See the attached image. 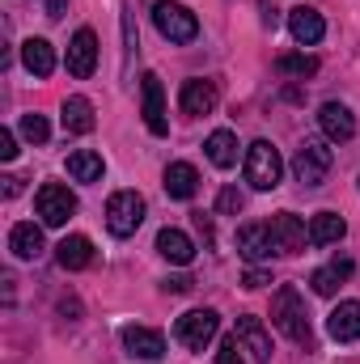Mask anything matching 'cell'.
<instances>
[{
	"mask_svg": "<svg viewBox=\"0 0 360 364\" xmlns=\"http://www.w3.org/2000/svg\"><path fill=\"white\" fill-rule=\"evenodd\" d=\"M271 322H275L292 343H301V348H309V343H314L305 301H301V292H297L292 284H280V288H275V296H271Z\"/></svg>",
	"mask_w": 360,
	"mask_h": 364,
	"instance_id": "1",
	"label": "cell"
},
{
	"mask_svg": "<svg viewBox=\"0 0 360 364\" xmlns=\"http://www.w3.org/2000/svg\"><path fill=\"white\" fill-rule=\"evenodd\" d=\"M153 26L170 43H195L199 38V17L186 4H179V0H157L153 4Z\"/></svg>",
	"mask_w": 360,
	"mask_h": 364,
	"instance_id": "2",
	"label": "cell"
},
{
	"mask_svg": "<svg viewBox=\"0 0 360 364\" xmlns=\"http://www.w3.org/2000/svg\"><path fill=\"white\" fill-rule=\"evenodd\" d=\"M280 178H284V161H280L275 144H271V140H255V144L246 149V182H250L255 191H275Z\"/></svg>",
	"mask_w": 360,
	"mask_h": 364,
	"instance_id": "3",
	"label": "cell"
},
{
	"mask_svg": "<svg viewBox=\"0 0 360 364\" xmlns=\"http://www.w3.org/2000/svg\"><path fill=\"white\" fill-rule=\"evenodd\" d=\"M34 208H38V220L47 229H60L77 216V195L64 186V182H43L38 195H34Z\"/></svg>",
	"mask_w": 360,
	"mask_h": 364,
	"instance_id": "4",
	"label": "cell"
},
{
	"mask_svg": "<svg viewBox=\"0 0 360 364\" xmlns=\"http://www.w3.org/2000/svg\"><path fill=\"white\" fill-rule=\"evenodd\" d=\"M144 225V199L136 191H115L106 199V229L115 237H132Z\"/></svg>",
	"mask_w": 360,
	"mask_h": 364,
	"instance_id": "5",
	"label": "cell"
},
{
	"mask_svg": "<svg viewBox=\"0 0 360 364\" xmlns=\"http://www.w3.org/2000/svg\"><path fill=\"white\" fill-rule=\"evenodd\" d=\"M221 331V314L216 309H191L174 322V339H179L186 352H203Z\"/></svg>",
	"mask_w": 360,
	"mask_h": 364,
	"instance_id": "6",
	"label": "cell"
},
{
	"mask_svg": "<svg viewBox=\"0 0 360 364\" xmlns=\"http://www.w3.org/2000/svg\"><path fill=\"white\" fill-rule=\"evenodd\" d=\"M331 161H335V153L322 144V140H305L297 153H292V174L301 186H322L327 174H331Z\"/></svg>",
	"mask_w": 360,
	"mask_h": 364,
	"instance_id": "7",
	"label": "cell"
},
{
	"mask_svg": "<svg viewBox=\"0 0 360 364\" xmlns=\"http://www.w3.org/2000/svg\"><path fill=\"white\" fill-rule=\"evenodd\" d=\"M268 233H271V250H275V255H297V250L309 242V229H305L301 216H292V212H275L268 220Z\"/></svg>",
	"mask_w": 360,
	"mask_h": 364,
	"instance_id": "8",
	"label": "cell"
},
{
	"mask_svg": "<svg viewBox=\"0 0 360 364\" xmlns=\"http://www.w3.org/2000/svg\"><path fill=\"white\" fill-rule=\"evenodd\" d=\"M140 97H144V127L153 136H166L170 132V119H166V90H162V77L157 73H144L140 77Z\"/></svg>",
	"mask_w": 360,
	"mask_h": 364,
	"instance_id": "9",
	"label": "cell"
},
{
	"mask_svg": "<svg viewBox=\"0 0 360 364\" xmlns=\"http://www.w3.org/2000/svg\"><path fill=\"white\" fill-rule=\"evenodd\" d=\"M216 102H221V85H216V81H208V77L182 81V90H179V110L182 114H212Z\"/></svg>",
	"mask_w": 360,
	"mask_h": 364,
	"instance_id": "10",
	"label": "cell"
},
{
	"mask_svg": "<svg viewBox=\"0 0 360 364\" xmlns=\"http://www.w3.org/2000/svg\"><path fill=\"white\" fill-rule=\"evenodd\" d=\"M318 127H322L327 140L344 144V140L356 136V114H352L344 102H322V106H318Z\"/></svg>",
	"mask_w": 360,
	"mask_h": 364,
	"instance_id": "11",
	"label": "cell"
},
{
	"mask_svg": "<svg viewBox=\"0 0 360 364\" xmlns=\"http://www.w3.org/2000/svg\"><path fill=\"white\" fill-rule=\"evenodd\" d=\"M327 335L335 343H356L360 339V301H339L327 318Z\"/></svg>",
	"mask_w": 360,
	"mask_h": 364,
	"instance_id": "12",
	"label": "cell"
},
{
	"mask_svg": "<svg viewBox=\"0 0 360 364\" xmlns=\"http://www.w3.org/2000/svg\"><path fill=\"white\" fill-rule=\"evenodd\" d=\"M93 68H97V34L93 30H77L73 43H68V73L85 81Z\"/></svg>",
	"mask_w": 360,
	"mask_h": 364,
	"instance_id": "13",
	"label": "cell"
},
{
	"mask_svg": "<svg viewBox=\"0 0 360 364\" xmlns=\"http://www.w3.org/2000/svg\"><path fill=\"white\" fill-rule=\"evenodd\" d=\"M288 30H292V38H297L301 47H314V43H322L327 21H322V13H318V9L297 4V9H288Z\"/></svg>",
	"mask_w": 360,
	"mask_h": 364,
	"instance_id": "14",
	"label": "cell"
},
{
	"mask_svg": "<svg viewBox=\"0 0 360 364\" xmlns=\"http://www.w3.org/2000/svg\"><path fill=\"white\" fill-rule=\"evenodd\" d=\"M123 348L136 360H162L166 356V339L149 326H123Z\"/></svg>",
	"mask_w": 360,
	"mask_h": 364,
	"instance_id": "15",
	"label": "cell"
},
{
	"mask_svg": "<svg viewBox=\"0 0 360 364\" xmlns=\"http://www.w3.org/2000/svg\"><path fill=\"white\" fill-rule=\"evenodd\" d=\"M238 339H242V348H246L259 364L271 360V335L255 314H242V318H238Z\"/></svg>",
	"mask_w": 360,
	"mask_h": 364,
	"instance_id": "16",
	"label": "cell"
},
{
	"mask_svg": "<svg viewBox=\"0 0 360 364\" xmlns=\"http://www.w3.org/2000/svg\"><path fill=\"white\" fill-rule=\"evenodd\" d=\"M21 64H26V73H34L43 81V77L55 73V47L47 38H26L21 43Z\"/></svg>",
	"mask_w": 360,
	"mask_h": 364,
	"instance_id": "17",
	"label": "cell"
},
{
	"mask_svg": "<svg viewBox=\"0 0 360 364\" xmlns=\"http://www.w3.org/2000/svg\"><path fill=\"white\" fill-rule=\"evenodd\" d=\"M238 255H242L246 263H263V259H271L275 250H271L268 225H246V229H238Z\"/></svg>",
	"mask_w": 360,
	"mask_h": 364,
	"instance_id": "18",
	"label": "cell"
},
{
	"mask_svg": "<svg viewBox=\"0 0 360 364\" xmlns=\"http://www.w3.org/2000/svg\"><path fill=\"white\" fill-rule=\"evenodd\" d=\"M157 255H162L166 263H174V267H186V263L195 259V242H191L182 229H162V233H157Z\"/></svg>",
	"mask_w": 360,
	"mask_h": 364,
	"instance_id": "19",
	"label": "cell"
},
{
	"mask_svg": "<svg viewBox=\"0 0 360 364\" xmlns=\"http://www.w3.org/2000/svg\"><path fill=\"white\" fill-rule=\"evenodd\" d=\"M9 250L17 255V259H38L43 255V229L34 225V220H21V225H13L9 229Z\"/></svg>",
	"mask_w": 360,
	"mask_h": 364,
	"instance_id": "20",
	"label": "cell"
},
{
	"mask_svg": "<svg viewBox=\"0 0 360 364\" xmlns=\"http://www.w3.org/2000/svg\"><path fill=\"white\" fill-rule=\"evenodd\" d=\"M199 191V170L191 161H170L166 166V195L170 199H191Z\"/></svg>",
	"mask_w": 360,
	"mask_h": 364,
	"instance_id": "21",
	"label": "cell"
},
{
	"mask_svg": "<svg viewBox=\"0 0 360 364\" xmlns=\"http://www.w3.org/2000/svg\"><path fill=\"white\" fill-rule=\"evenodd\" d=\"M55 259H60L64 272H81V267L93 263V242L81 237V233H73V237H64V242L55 246Z\"/></svg>",
	"mask_w": 360,
	"mask_h": 364,
	"instance_id": "22",
	"label": "cell"
},
{
	"mask_svg": "<svg viewBox=\"0 0 360 364\" xmlns=\"http://www.w3.org/2000/svg\"><path fill=\"white\" fill-rule=\"evenodd\" d=\"M203 149H208V161H212L216 170H233V166H238V136H233L229 127L212 132Z\"/></svg>",
	"mask_w": 360,
	"mask_h": 364,
	"instance_id": "23",
	"label": "cell"
},
{
	"mask_svg": "<svg viewBox=\"0 0 360 364\" xmlns=\"http://www.w3.org/2000/svg\"><path fill=\"white\" fill-rule=\"evenodd\" d=\"M344 233H348V225H344L339 212H314V220H309V246H335Z\"/></svg>",
	"mask_w": 360,
	"mask_h": 364,
	"instance_id": "24",
	"label": "cell"
},
{
	"mask_svg": "<svg viewBox=\"0 0 360 364\" xmlns=\"http://www.w3.org/2000/svg\"><path fill=\"white\" fill-rule=\"evenodd\" d=\"M60 119H64V132H73V136H90L93 127H97L90 97H68L64 110H60Z\"/></svg>",
	"mask_w": 360,
	"mask_h": 364,
	"instance_id": "25",
	"label": "cell"
},
{
	"mask_svg": "<svg viewBox=\"0 0 360 364\" xmlns=\"http://www.w3.org/2000/svg\"><path fill=\"white\" fill-rule=\"evenodd\" d=\"M352 275V259H331L327 267H318V272L309 275V284H314V292L318 296H335L339 292V284Z\"/></svg>",
	"mask_w": 360,
	"mask_h": 364,
	"instance_id": "26",
	"label": "cell"
},
{
	"mask_svg": "<svg viewBox=\"0 0 360 364\" xmlns=\"http://www.w3.org/2000/svg\"><path fill=\"white\" fill-rule=\"evenodd\" d=\"M68 174L77 182H102L106 161H102V153H93V149H77V153H68Z\"/></svg>",
	"mask_w": 360,
	"mask_h": 364,
	"instance_id": "27",
	"label": "cell"
},
{
	"mask_svg": "<svg viewBox=\"0 0 360 364\" xmlns=\"http://www.w3.org/2000/svg\"><path fill=\"white\" fill-rule=\"evenodd\" d=\"M275 68H280L284 77L305 81V77H314V73H318V60H314V55H305V51H297V55H280V60H275Z\"/></svg>",
	"mask_w": 360,
	"mask_h": 364,
	"instance_id": "28",
	"label": "cell"
},
{
	"mask_svg": "<svg viewBox=\"0 0 360 364\" xmlns=\"http://www.w3.org/2000/svg\"><path fill=\"white\" fill-rule=\"evenodd\" d=\"M21 136L26 140H34V144H47V136H51V127H47V119L43 114H21Z\"/></svg>",
	"mask_w": 360,
	"mask_h": 364,
	"instance_id": "29",
	"label": "cell"
},
{
	"mask_svg": "<svg viewBox=\"0 0 360 364\" xmlns=\"http://www.w3.org/2000/svg\"><path fill=\"white\" fill-rule=\"evenodd\" d=\"M242 203H246V199H242V191H238V186H225V191L216 195V212H221V216H238V212H242Z\"/></svg>",
	"mask_w": 360,
	"mask_h": 364,
	"instance_id": "30",
	"label": "cell"
},
{
	"mask_svg": "<svg viewBox=\"0 0 360 364\" xmlns=\"http://www.w3.org/2000/svg\"><path fill=\"white\" fill-rule=\"evenodd\" d=\"M216 364H242V339H238V335L221 339V348H216Z\"/></svg>",
	"mask_w": 360,
	"mask_h": 364,
	"instance_id": "31",
	"label": "cell"
},
{
	"mask_svg": "<svg viewBox=\"0 0 360 364\" xmlns=\"http://www.w3.org/2000/svg\"><path fill=\"white\" fill-rule=\"evenodd\" d=\"M17 157V136L9 127H0V161H13Z\"/></svg>",
	"mask_w": 360,
	"mask_h": 364,
	"instance_id": "32",
	"label": "cell"
},
{
	"mask_svg": "<svg viewBox=\"0 0 360 364\" xmlns=\"http://www.w3.org/2000/svg\"><path fill=\"white\" fill-rule=\"evenodd\" d=\"M191 288H195L191 275H170V279H166V292H191Z\"/></svg>",
	"mask_w": 360,
	"mask_h": 364,
	"instance_id": "33",
	"label": "cell"
},
{
	"mask_svg": "<svg viewBox=\"0 0 360 364\" xmlns=\"http://www.w3.org/2000/svg\"><path fill=\"white\" fill-rule=\"evenodd\" d=\"M38 4H43V13H47L51 21H60V17H64V9H68V0H38Z\"/></svg>",
	"mask_w": 360,
	"mask_h": 364,
	"instance_id": "34",
	"label": "cell"
},
{
	"mask_svg": "<svg viewBox=\"0 0 360 364\" xmlns=\"http://www.w3.org/2000/svg\"><path fill=\"white\" fill-rule=\"evenodd\" d=\"M242 284H246V288H263V284H271V275L263 272V267H250V272H246V279H242Z\"/></svg>",
	"mask_w": 360,
	"mask_h": 364,
	"instance_id": "35",
	"label": "cell"
},
{
	"mask_svg": "<svg viewBox=\"0 0 360 364\" xmlns=\"http://www.w3.org/2000/svg\"><path fill=\"white\" fill-rule=\"evenodd\" d=\"M259 4H263V21H268V26H275V21H280V13H275V4H271V0H259Z\"/></svg>",
	"mask_w": 360,
	"mask_h": 364,
	"instance_id": "36",
	"label": "cell"
},
{
	"mask_svg": "<svg viewBox=\"0 0 360 364\" xmlns=\"http://www.w3.org/2000/svg\"><path fill=\"white\" fill-rule=\"evenodd\" d=\"M0 182H4V195H9V199H13V195L21 191V178H0Z\"/></svg>",
	"mask_w": 360,
	"mask_h": 364,
	"instance_id": "37",
	"label": "cell"
}]
</instances>
